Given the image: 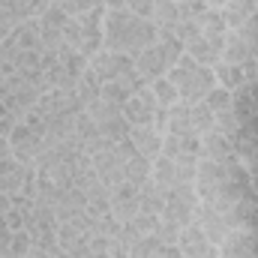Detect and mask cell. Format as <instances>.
Instances as JSON below:
<instances>
[{
	"mask_svg": "<svg viewBox=\"0 0 258 258\" xmlns=\"http://www.w3.org/2000/svg\"><path fill=\"white\" fill-rule=\"evenodd\" d=\"M156 36H159V30L150 18H138L126 9L105 12V18H102V48L105 51L135 57L144 48L156 45Z\"/></svg>",
	"mask_w": 258,
	"mask_h": 258,
	"instance_id": "1",
	"label": "cell"
},
{
	"mask_svg": "<svg viewBox=\"0 0 258 258\" xmlns=\"http://www.w3.org/2000/svg\"><path fill=\"white\" fill-rule=\"evenodd\" d=\"M165 78L177 87V96L183 102H201L213 87H216V78H213V69L210 66L195 63L189 54H183L177 63L165 72Z\"/></svg>",
	"mask_w": 258,
	"mask_h": 258,
	"instance_id": "2",
	"label": "cell"
},
{
	"mask_svg": "<svg viewBox=\"0 0 258 258\" xmlns=\"http://www.w3.org/2000/svg\"><path fill=\"white\" fill-rule=\"evenodd\" d=\"M195 207H198V192H195V186L177 183V186L168 192V198H165L162 219H168V222L186 228V225L192 222V216H195Z\"/></svg>",
	"mask_w": 258,
	"mask_h": 258,
	"instance_id": "3",
	"label": "cell"
},
{
	"mask_svg": "<svg viewBox=\"0 0 258 258\" xmlns=\"http://www.w3.org/2000/svg\"><path fill=\"white\" fill-rule=\"evenodd\" d=\"M9 150H12L15 162H21V165H33L36 156H39L42 150H48V147L42 144V135H36L27 123H15V129L9 132Z\"/></svg>",
	"mask_w": 258,
	"mask_h": 258,
	"instance_id": "4",
	"label": "cell"
},
{
	"mask_svg": "<svg viewBox=\"0 0 258 258\" xmlns=\"http://www.w3.org/2000/svg\"><path fill=\"white\" fill-rule=\"evenodd\" d=\"M87 66L99 75V81H117V78H123L129 72H135V60L129 57V54H117V51H96Z\"/></svg>",
	"mask_w": 258,
	"mask_h": 258,
	"instance_id": "5",
	"label": "cell"
},
{
	"mask_svg": "<svg viewBox=\"0 0 258 258\" xmlns=\"http://www.w3.org/2000/svg\"><path fill=\"white\" fill-rule=\"evenodd\" d=\"M195 222H198V228L207 234V240L210 243H222L234 228H231V222H228V216L225 213H219L216 207H210V204H204V201H198V207H195Z\"/></svg>",
	"mask_w": 258,
	"mask_h": 258,
	"instance_id": "6",
	"label": "cell"
},
{
	"mask_svg": "<svg viewBox=\"0 0 258 258\" xmlns=\"http://www.w3.org/2000/svg\"><path fill=\"white\" fill-rule=\"evenodd\" d=\"M177 249H180V255L183 258H219V246L207 240V234L198 228L195 219L180 231V237H177Z\"/></svg>",
	"mask_w": 258,
	"mask_h": 258,
	"instance_id": "7",
	"label": "cell"
},
{
	"mask_svg": "<svg viewBox=\"0 0 258 258\" xmlns=\"http://www.w3.org/2000/svg\"><path fill=\"white\" fill-rule=\"evenodd\" d=\"M90 165H93L96 177H99L108 189H114V186L123 183V159H120V153L114 150V144L105 147V150H99V153H93V156H90Z\"/></svg>",
	"mask_w": 258,
	"mask_h": 258,
	"instance_id": "8",
	"label": "cell"
},
{
	"mask_svg": "<svg viewBox=\"0 0 258 258\" xmlns=\"http://www.w3.org/2000/svg\"><path fill=\"white\" fill-rule=\"evenodd\" d=\"M198 159H204V162H219V165H225V162H237L234 141L225 138V135H219V132H210V135L201 138Z\"/></svg>",
	"mask_w": 258,
	"mask_h": 258,
	"instance_id": "9",
	"label": "cell"
},
{
	"mask_svg": "<svg viewBox=\"0 0 258 258\" xmlns=\"http://www.w3.org/2000/svg\"><path fill=\"white\" fill-rule=\"evenodd\" d=\"M132 60H135V72H138L144 81L162 78V75L171 69V60L165 57V51H162V45H159V42H156V45H150V48H144V51H141V54H135Z\"/></svg>",
	"mask_w": 258,
	"mask_h": 258,
	"instance_id": "10",
	"label": "cell"
},
{
	"mask_svg": "<svg viewBox=\"0 0 258 258\" xmlns=\"http://www.w3.org/2000/svg\"><path fill=\"white\" fill-rule=\"evenodd\" d=\"M198 147H201V138L192 132L162 138V156H168L171 162H198Z\"/></svg>",
	"mask_w": 258,
	"mask_h": 258,
	"instance_id": "11",
	"label": "cell"
},
{
	"mask_svg": "<svg viewBox=\"0 0 258 258\" xmlns=\"http://www.w3.org/2000/svg\"><path fill=\"white\" fill-rule=\"evenodd\" d=\"M135 213H138V189L123 180L120 186L111 189V216L120 222H129Z\"/></svg>",
	"mask_w": 258,
	"mask_h": 258,
	"instance_id": "12",
	"label": "cell"
},
{
	"mask_svg": "<svg viewBox=\"0 0 258 258\" xmlns=\"http://www.w3.org/2000/svg\"><path fill=\"white\" fill-rule=\"evenodd\" d=\"M162 138H165V135H159L153 126H129V141H132L135 150H138L141 156H147L150 162H153L156 156H162Z\"/></svg>",
	"mask_w": 258,
	"mask_h": 258,
	"instance_id": "13",
	"label": "cell"
},
{
	"mask_svg": "<svg viewBox=\"0 0 258 258\" xmlns=\"http://www.w3.org/2000/svg\"><path fill=\"white\" fill-rule=\"evenodd\" d=\"M39 18H27V21H21L18 27H12V42L18 45V51H36V54H42V36H39Z\"/></svg>",
	"mask_w": 258,
	"mask_h": 258,
	"instance_id": "14",
	"label": "cell"
},
{
	"mask_svg": "<svg viewBox=\"0 0 258 258\" xmlns=\"http://www.w3.org/2000/svg\"><path fill=\"white\" fill-rule=\"evenodd\" d=\"M219 12H222V18H225V27H228V30H237V27H243V24L258 12V0H228Z\"/></svg>",
	"mask_w": 258,
	"mask_h": 258,
	"instance_id": "15",
	"label": "cell"
},
{
	"mask_svg": "<svg viewBox=\"0 0 258 258\" xmlns=\"http://www.w3.org/2000/svg\"><path fill=\"white\" fill-rule=\"evenodd\" d=\"M165 198H168V195L162 192V189L153 183V177H150V180H144V183L138 186V210H141V213L162 216V210H165Z\"/></svg>",
	"mask_w": 258,
	"mask_h": 258,
	"instance_id": "16",
	"label": "cell"
},
{
	"mask_svg": "<svg viewBox=\"0 0 258 258\" xmlns=\"http://www.w3.org/2000/svg\"><path fill=\"white\" fill-rule=\"evenodd\" d=\"M120 114H123V120H126L129 126H153L156 108H150L141 96H129L126 102H123V108H120Z\"/></svg>",
	"mask_w": 258,
	"mask_h": 258,
	"instance_id": "17",
	"label": "cell"
},
{
	"mask_svg": "<svg viewBox=\"0 0 258 258\" xmlns=\"http://www.w3.org/2000/svg\"><path fill=\"white\" fill-rule=\"evenodd\" d=\"M249 57H255L252 54V48L243 42V36L237 33V30H228V36H225V48H222V63H231V66H243Z\"/></svg>",
	"mask_w": 258,
	"mask_h": 258,
	"instance_id": "18",
	"label": "cell"
},
{
	"mask_svg": "<svg viewBox=\"0 0 258 258\" xmlns=\"http://www.w3.org/2000/svg\"><path fill=\"white\" fill-rule=\"evenodd\" d=\"M150 21L156 24V30H174L180 24V0H156Z\"/></svg>",
	"mask_w": 258,
	"mask_h": 258,
	"instance_id": "19",
	"label": "cell"
},
{
	"mask_svg": "<svg viewBox=\"0 0 258 258\" xmlns=\"http://www.w3.org/2000/svg\"><path fill=\"white\" fill-rule=\"evenodd\" d=\"M150 177H153V183H156L162 192L168 195L177 186V165H174L168 156H156V159H153V168H150Z\"/></svg>",
	"mask_w": 258,
	"mask_h": 258,
	"instance_id": "20",
	"label": "cell"
},
{
	"mask_svg": "<svg viewBox=\"0 0 258 258\" xmlns=\"http://www.w3.org/2000/svg\"><path fill=\"white\" fill-rule=\"evenodd\" d=\"M192 102H174L168 108V132L165 135H189L192 132Z\"/></svg>",
	"mask_w": 258,
	"mask_h": 258,
	"instance_id": "21",
	"label": "cell"
},
{
	"mask_svg": "<svg viewBox=\"0 0 258 258\" xmlns=\"http://www.w3.org/2000/svg\"><path fill=\"white\" fill-rule=\"evenodd\" d=\"M75 93H78V99H81V105H84V108L102 96V81H99V75H96L90 66H87V69L81 72V78L75 81Z\"/></svg>",
	"mask_w": 258,
	"mask_h": 258,
	"instance_id": "22",
	"label": "cell"
},
{
	"mask_svg": "<svg viewBox=\"0 0 258 258\" xmlns=\"http://www.w3.org/2000/svg\"><path fill=\"white\" fill-rule=\"evenodd\" d=\"M213 78H216V87H225V90H231V93H234L237 87H243V84H249L240 66L222 63V60H219V63L213 66Z\"/></svg>",
	"mask_w": 258,
	"mask_h": 258,
	"instance_id": "23",
	"label": "cell"
},
{
	"mask_svg": "<svg viewBox=\"0 0 258 258\" xmlns=\"http://www.w3.org/2000/svg\"><path fill=\"white\" fill-rule=\"evenodd\" d=\"M150 168H153V162L147 159V156H141V153H135L132 159L123 162V180L132 183L135 189L144 183V180H150Z\"/></svg>",
	"mask_w": 258,
	"mask_h": 258,
	"instance_id": "24",
	"label": "cell"
},
{
	"mask_svg": "<svg viewBox=\"0 0 258 258\" xmlns=\"http://www.w3.org/2000/svg\"><path fill=\"white\" fill-rule=\"evenodd\" d=\"M186 54L192 57L195 63L210 66V69L219 63V51H213V48H210V42H207V39H204L201 33H198L195 39H189V42H186Z\"/></svg>",
	"mask_w": 258,
	"mask_h": 258,
	"instance_id": "25",
	"label": "cell"
},
{
	"mask_svg": "<svg viewBox=\"0 0 258 258\" xmlns=\"http://www.w3.org/2000/svg\"><path fill=\"white\" fill-rule=\"evenodd\" d=\"M192 135L204 138L210 132H216V114L207 108V102H192Z\"/></svg>",
	"mask_w": 258,
	"mask_h": 258,
	"instance_id": "26",
	"label": "cell"
},
{
	"mask_svg": "<svg viewBox=\"0 0 258 258\" xmlns=\"http://www.w3.org/2000/svg\"><path fill=\"white\" fill-rule=\"evenodd\" d=\"M231 111L237 114V120H240V123H243V120H249V117H255V102H252L249 84H243V87H237V90L231 93Z\"/></svg>",
	"mask_w": 258,
	"mask_h": 258,
	"instance_id": "27",
	"label": "cell"
},
{
	"mask_svg": "<svg viewBox=\"0 0 258 258\" xmlns=\"http://www.w3.org/2000/svg\"><path fill=\"white\" fill-rule=\"evenodd\" d=\"M198 30H201V36H213V33H228V27H225V18H222V12L219 9H204L201 15H198Z\"/></svg>",
	"mask_w": 258,
	"mask_h": 258,
	"instance_id": "28",
	"label": "cell"
},
{
	"mask_svg": "<svg viewBox=\"0 0 258 258\" xmlns=\"http://www.w3.org/2000/svg\"><path fill=\"white\" fill-rule=\"evenodd\" d=\"M150 90H153V96H156V105H162V108H171L174 102H180V96H177V87L162 75V78H153L150 81Z\"/></svg>",
	"mask_w": 258,
	"mask_h": 258,
	"instance_id": "29",
	"label": "cell"
},
{
	"mask_svg": "<svg viewBox=\"0 0 258 258\" xmlns=\"http://www.w3.org/2000/svg\"><path fill=\"white\" fill-rule=\"evenodd\" d=\"M84 111L90 114V120H93L96 126H102V123H108V120L120 117V105H111V102H105V99H96V102H90Z\"/></svg>",
	"mask_w": 258,
	"mask_h": 258,
	"instance_id": "30",
	"label": "cell"
},
{
	"mask_svg": "<svg viewBox=\"0 0 258 258\" xmlns=\"http://www.w3.org/2000/svg\"><path fill=\"white\" fill-rule=\"evenodd\" d=\"M126 252H129V258H159L162 243H159V237H156V234H147V237L135 240Z\"/></svg>",
	"mask_w": 258,
	"mask_h": 258,
	"instance_id": "31",
	"label": "cell"
},
{
	"mask_svg": "<svg viewBox=\"0 0 258 258\" xmlns=\"http://www.w3.org/2000/svg\"><path fill=\"white\" fill-rule=\"evenodd\" d=\"M36 18H39V24H42V27H57V30H63V24L69 21V15L60 9V3H57V0H48V6H45Z\"/></svg>",
	"mask_w": 258,
	"mask_h": 258,
	"instance_id": "32",
	"label": "cell"
},
{
	"mask_svg": "<svg viewBox=\"0 0 258 258\" xmlns=\"http://www.w3.org/2000/svg\"><path fill=\"white\" fill-rule=\"evenodd\" d=\"M60 33H63V42L72 48V51L84 54V27H81V21H78V18H69Z\"/></svg>",
	"mask_w": 258,
	"mask_h": 258,
	"instance_id": "33",
	"label": "cell"
},
{
	"mask_svg": "<svg viewBox=\"0 0 258 258\" xmlns=\"http://www.w3.org/2000/svg\"><path fill=\"white\" fill-rule=\"evenodd\" d=\"M237 129H240V120H237V114H234L231 108L216 111V132H219V135H225V138H231V141H234Z\"/></svg>",
	"mask_w": 258,
	"mask_h": 258,
	"instance_id": "34",
	"label": "cell"
},
{
	"mask_svg": "<svg viewBox=\"0 0 258 258\" xmlns=\"http://www.w3.org/2000/svg\"><path fill=\"white\" fill-rule=\"evenodd\" d=\"M120 228H123V222H120V219H114L111 213H105V216H99V219L93 222V228H90V234H102V237H108V240H114V237L120 234Z\"/></svg>",
	"mask_w": 258,
	"mask_h": 258,
	"instance_id": "35",
	"label": "cell"
},
{
	"mask_svg": "<svg viewBox=\"0 0 258 258\" xmlns=\"http://www.w3.org/2000/svg\"><path fill=\"white\" fill-rule=\"evenodd\" d=\"M99 132L111 141V144H117V141H123V138H129V123L123 120V114L120 117H114V120H108V123H102L99 126Z\"/></svg>",
	"mask_w": 258,
	"mask_h": 258,
	"instance_id": "36",
	"label": "cell"
},
{
	"mask_svg": "<svg viewBox=\"0 0 258 258\" xmlns=\"http://www.w3.org/2000/svg\"><path fill=\"white\" fill-rule=\"evenodd\" d=\"M201 102H207V108L216 114V111H222V108H231V90H225V87H213Z\"/></svg>",
	"mask_w": 258,
	"mask_h": 258,
	"instance_id": "37",
	"label": "cell"
},
{
	"mask_svg": "<svg viewBox=\"0 0 258 258\" xmlns=\"http://www.w3.org/2000/svg\"><path fill=\"white\" fill-rule=\"evenodd\" d=\"M129 225L141 234V237H147V234H156V225H159V216H153V213H135L132 219H129Z\"/></svg>",
	"mask_w": 258,
	"mask_h": 258,
	"instance_id": "38",
	"label": "cell"
},
{
	"mask_svg": "<svg viewBox=\"0 0 258 258\" xmlns=\"http://www.w3.org/2000/svg\"><path fill=\"white\" fill-rule=\"evenodd\" d=\"M180 225H174V222H168V219H162L159 216V225H156V237H159V243L162 246H177V237H180Z\"/></svg>",
	"mask_w": 258,
	"mask_h": 258,
	"instance_id": "39",
	"label": "cell"
},
{
	"mask_svg": "<svg viewBox=\"0 0 258 258\" xmlns=\"http://www.w3.org/2000/svg\"><path fill=\"white\" fill-rule=\"evenodd\" d=\"M33 249V237L24 231V228H18V231H12V240H9V255H21L27 258V252Z\"/></svg>",
	"mask_w": 258,
	"mask_h": 258,
	"instance_id": "40",
	"label": "cell"
},
{
	"mask_svg": "<svg viewBox=\"0 0 258 258\" xmlns=\"http://www.w3.org/2000/svg\"><path fill=\"white\" fill-rule=\"evenodd\" d=\"M96 132H99V126L90 120L87 111H78V114H75V135H78V141H87V138H93Z\"/></svg>",
	"mask_w": 258,
	"mask_h": 258,
	"instance_id": "41",
	"label": "cell"
},
{
	"mask_svg": "<svg viewBox=\"0 0 258 258\" xmlns=\"http://www.w3.org/2000/svg\"><path fill=\"white\" fill-rule=\"evenodd\" d=\"M66 252H69V258H96V252H93V246H90V237H87V234H84L81 240H75Z\"/></svg>",
	"mask_w": 258,
	"mask_h": 258,
	"instance_id": "42",
	"label": "cell"
},
{
	"mask_svg": "<svg viewBox=\"0 0 258 258\" xmlns=\"http://www.w3.org/2000/svg\"><path fill=\"white\" fill-rule=\"evenodd\" d=\"M153 3L156 0H126V12L138 18H153Z\"/></svg>",
	"mask_w": 258,
	"mask_h": 258,
	"instance_id": "43",
	"label": "cell"
},
{
	"mask_svg": "<svg viewBox=\"0 0 258 258\" xmlns=\"http://www.w3.org/2000/svg\"><path fill=\"white\" fill-rule=\"evenodd\" d=\"M15 207V198L12 195H0V219H6V213Z\"/></svg>",
	"mask_w": 258,
	"mask_h": 258,
	"instance_id": "44",
	"label": "cell"
},
{
	"mask_svg": "<svg viewBox=\"0 0 258 258\" xmlns=\"http://www.w3.org/2000/svg\"><path fill=\"white\" fill-rule=\"evenodd\" d=\"M12 129H15V120L12 117H0V138H9Z\"/></svg>",
	"mask_w": 258,
	"mask_h": 258,
	"instance_id": "45",
	"label": "cell"
},
{
	"mask_svg": "<svg viewBox=\"0 0 258 258\" xmlns=\"http://www.w3.org/2000/svg\"><path fill=\"white\" fill-rule=\"evenodd\" d=\"M105 12H117V9H126V0H102Z\"/></svg>",
	"mask_w": 258,
	"mask_h": 258,
	"instance_id": "46",
	"label": "cell"
},
{
	"mask_svg": "<svg viewBox=\"0 0 258 258\" xmlns=\"http://www.w3.org/2000/svg\"><path fill=\"white\" fill-rule=\"evenodd\" d=\"M27 258H51V255H48V249H42V246H36V243H33V249L27 252Z\"/></svg>",
	"mask_w": 258,
	"mask_h": 258,
	"instance_id": "47",
	"label": "cell"
},
{
	"mask_svg": "<svg viewBox=\"0 0 258 258\" xmlns=\"http://www.w3.org/2000/svg\"><path fill=\"white\" fill-rule=\"evenodd\" d=\"M6 156H12V150H9V138H0V159H6Z\"/></svg>",
	"mask_w": 258,
	"mask_h": 258,
	"instance_id": "48",
	"label": "cell"
},
{
	"mask_svg": "<svg viewBox=\"0 0 258 258\" xmlns=\"http://www.w3.org/2000/svg\"><path fill=\"white\" fill-rule=\"evenodd\" d=\"M249 93H252V102H255V114H258V78L249 81Z\"/></svg>",
	"mask_w": 258,
	"mask_h": 258,
	"instance_id": "49",
	"label": "cell"
},
{
	"mask_svg": "<svg viewBox=\"0 0 258 258\" xmlns=\"http://www.w3.org/2000/svg\"><path fill=\"white\" fill-rule=\"evenodd\" d=\"M204 3H207V6H210V9H222V6H225V3H228V0H204Z\"/></svg>",
	"mask_w": 258,
	"mask_h": 258,
	"instance_id": "50",
	"label": "cell"
},
{
	"mask_svg": "<svg viewBox=\"0 0 258 258\" xmlns=\"http://www.w3.org/2000/svg\"><path fill=\"white\" fill-rule=\"evenodd\" d=\"M252 189H255V195H258V177H252Z\"/></svg>",
	"mask_w": 258,
	"mask_h": 258,
	"instance_id": "51",
	"label": "cell"
},
{
	"mask_svg": "<svg viewBox=\"0 0 258 258\" xmlns=\"http://www.w3.org/2000/svg\"><path fill=\"white\" fill-rule=\"evenodd\" d=\"M3 258H21V255H3Z\"/></svg>",
	"mask_w": 258,
	"mask_h": 258,
	"instance_id": "52",
	"label": "cell"
},
{
	"mask_svg": "<svg viewBox=\"0 0 258 258\" xmlns=\"http://www.w3.org/2000/svg\"><path fill=\"white\" fill-rule=\"evenodd\" d=\"M0 66H3V57H0Z\"/></svg>",
	"mask_w": 258,
	"mask_h": 258,
	"instance_id": "53",
	"label": "cell"
},
{
	"mask_svg": "<svg viewBox=\"0 0 258 258\" xmlns=\"http://www.w3.org/2000/svg\"><path fill=\"white\" fill-rule=\"evenodd\" d=\"M189 3H192V0H189Z\"/></svg>",
	"mask_w": 258,
	"mask_h": 258,
	"instance_id": "54",
	"label": "cell"
}]
</instances>
